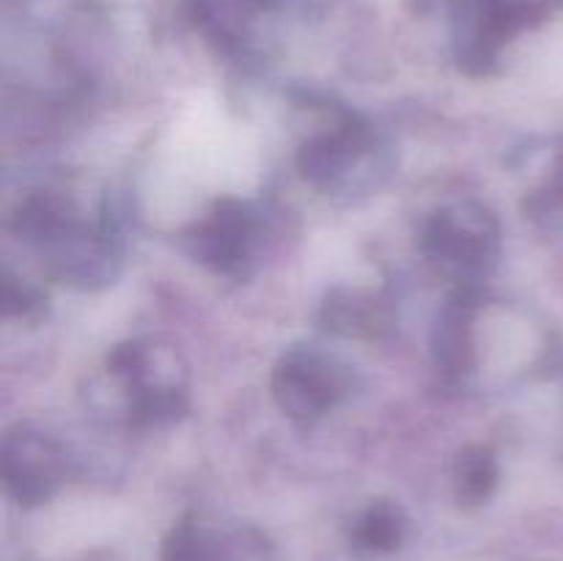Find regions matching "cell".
<instances>
[{"mask_svg":"<svg viewBox=\"0 0 563 561\" xmlns=\"http://www.w3.org/2000/svg\"><path fill=\"white\" fill-rule=\"evenodd\" d=\"M269 388L289 421L311 427L350 394L352 374L339 358L317 346H291L275 363Z\"/></svg>","mask_w":563,"mask_h":561,"instance_id":"52a82bcc","label":"cell"},{"mask_svg":"<svg viewBox=\"0 0 563 561\" xmlns=\"http://www.w3.org/2000/svg\"><path fill=\"white\" fill-rule=\"evenodd\" d=\"M297 170L328 196H366L394 170V148L374 124L344 110L333 124L302 143Z\"/></svg>","mask_w":563,"mask_h":561,"instance_id":"7a4b0ae2","label":"cell"},{"mask_svg":"<svg viewBox=\"0 0 563 561\" xmlns=\"http://www.w3.org/2000/svg\"><path fill=\"white\" fill-rule=\"evenodd\" d=\"M5 490L22 506L53 498L66 476V454L49 435L31 427L11 429L0 446Z\"/></svg>","mask_w":563,"mask_h":561,"instance_id":"ba28073f","label":"cell"},{"mask_svg":"<svg viewBox=\"0 0 563 561\" xmlns=\"http://www.w3.org/2000/svg\"><path fill=\"white\" fill-rule=\"evenodd\" d=\"M522 212L544 231H563V152L548 179L533 187L522 201Z\"/></svg>","mask_w":563,"mask_h":561,"instance_id":"4fadbf2b","label":"cell"},{"mask_svg":"<svg viewBox=\"0 0 563 561\" xmlns=\"http://www.w3.org/2000/svg\"><path fill=\"white\" fill-rule=\"evenodd\" d=\"M498 457L487 446H467L454 460V490L462 504H482L498 487Z\"/></svg>","mask_w":563,"mask_h":561,"instance_id":"8fae6325","label":"cell"},{"mask_svg":"<svg viewBox=\"0 0 563 561\" xmlns=\"http://www.w3.org/2000/svg\"><path fill=\"white\" fill-rule=\"evenodd\" d=\"M267 220L251 201L223 198L214 204L198 223L185 234V245L196 262L214 275L242 280L253 273L262 251Z\"/></svg>","mask_w":563,"mask_h":561,"instance_id":"8992f818","label":"cell"},{"mask_svg":"<svg viewBox=\"0 0 563 561\" xmlns=\"http://www.w3.org/2000/svg\"><path fill=\"white\" fill-rule=\"evenodd\" d=\"M11 231L42 258L53 278L77 289H102L121 273L119 223L110 212L88 223L69 196L55 190L22 198Z\"/></svg>","mask_w":563,"mask_h":561,"instance_id":"6da1fadb","label":"cell"},{"mask_svg":"<svg viewBox=\"0 0 563 561\" xmlns=\"http://www.w3.org/2000/svg\"><path fill=\"white\" fill-rule=\"evenodd\" d=\"M451 47L467 75H489L500 50L544 14V0H445Z\"/></svg>","mask_w":563,"mask_h":561,"instance_id":"5b68a950","label":"cell"},{"mask_svg":"<svg viewBox=\"0 0 563 561\" xmlns=\"http://www.w3.org/2000/svg\"><path fill=\"white\" fill-rule=\"evenodd\" d=\"M418 248L454 286H482L498 264L500 223L478 201L445 204L423 220Z\"/></svg>","mask_w":563,"mask_h":561,"instance_id":"277c9868","label":"cell"},{"mask_svg":"<svg viewBox=\"0 0 563 561\" xmlns=\"http://www.w3.org/2000/svg\"><path fill=\"white\" fill-rule=\"evenodd\" d=\"M108 374L124 394L130 427H168L187 413V369L174 346L143 339L115 344Z\"/></svg>","mask_w":563,"mask_h":561,"instance_id":"3957f363","label":"cell"},{"mask_svg":"<svg viewBox=\"0 0 563 561\" xmlns=\"http://www.w3.org/2000/svg\"><path fill=\"white\" fill-rule=\"evenodd\" d=\"M218 544L196 520H181L165 539L163 561H218Z\"/></svg>","mask_w":563,"mask_h":561,"instance_id":"5bb4252c","label":"cell"},{"mask_svg":"<svg viewBox=\"0 0 563 561\" xmlns=\"http://www.w3.org/2000/svg\"><path fill=\"white\" fill-rule=\"evenodd\" d=\"M482 286H454L432 330L434 366L449 383H460L476 366V314Z\"/></svg>","mask_w":563,"mask_h":561,"instance_id":"9c48e42d","label":"cell"},{"mask_svg":"<svg viewBox=\"0 0 563 561\" xmlns=\"http://www.w3.org/2000/svg\"><path fill=\"white\" fill-rule=\"evenodd\" d=\"M401 537H405V515L399 506L388 504V501H377L368 506L352 534L357 548L368 550V553H388V550L399 548Z\"/></svg>","mask_w":563,"mask_h":561,"instance_id":"7c38bea8","label":"cell"},{"mask_svg":"<svg viewBox=\"0 0 563 561\" xmlns=\"http://www.w3.org/2000/svg\"><path fill=\"white\" fill-rule=\"evenodd\" d=\"M319 322L341 339H383L394 324V306L385 295L357 286H333L319 306Z\"/></svg>","mask_w":563,"mask_h":561,"instance_id":"30bf717a","label":"cell"},{"mask_svg":"<svg viewBox=\"0 0 563 561\" xmlns=\"http://www.w3.org/2000/svg\"><path fill=\"white\" fill-rule=\"evenodd\" d=\"M0 300H3V317L36 319L42 314L47 295L36 284L25 278H16L9 267L3 270V286H0Z\"/></svg>","mask_w":563,"mask_h":561,"instance_id":"9a60e30c","label":"cell"}]
</instances>
